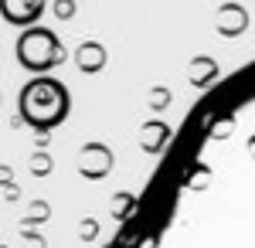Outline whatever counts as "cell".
<instances>
[{"instance_id":"cell-1","label":"cell","mask_w":255,"mask_h":248,"mask_svg":"<svg viewBox=\"0 0 255 248\" xmlns=\"http://www.w3.org/2000/svg\"><path fill=\"white\" fill-rule=\"evenodd\" d=\"M17 113L31 129L48 133V129H58L61 123L68 119L72 96H68L65 82L51 78L48 72H41V75H31L24 82V89L17 96Z\"/></svg>"},{"instance_id":"cell-5","label":"cell","mask_w":255,"mask_h":248,"mask_svg":"<svg viewBox=\"0 0 255 248\" xmlns=\"http://www.w3.org/2000/svg\"><path fill=\"white\" fill-rule=\"evenodd\" d=\"M58 14H61V17H72V14H75L72 0H61V3H58Z\"/></svg>"},{"instance_id":"cell-2","label":"cell","mask_w":255,"mask_h":248,"mask_svg":"<svg viewBox=\"0 0 255 248\" xmlns=\"http://www.w3.org/2000/svg\"><path fill=\"white\" fill-rule=\"evenodd\" d=\"M14 55L31 75H41V72H51L65 61V48L51 27L27 24V27H20L17 41H14Z\"/></svg>"},{"instance_id":"cell-3","label":"cell","mask_w":255,"mask_h":248,"mask_svg":"<svg viewBox=\"0 0 255 248\" xmlns=\"http://www.w3.org/2000/svg\"><path fill=\"white\" fill-rule=\"evenodd\" d=\"M44 10H48V0H0V17L10 27L38 24Z\"/></svg>"},{"instance_id":"cell-4","label":"cell","mask_w":255,"mask_h":248,"mask_svg":"<svg viewBox=\"0 0 255 248\" xmlns=\"http://www.w3.org/2000/svg\"><path fill=\"white\" fill-rule=\"evenodd\" d=\"M75 61H79L82 72H99V68L106 65V51H102L99 44H82L79 55H75Z\"/></svg>"}]
</instances>
